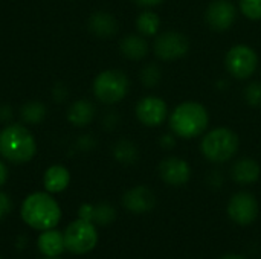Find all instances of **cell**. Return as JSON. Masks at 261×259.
<instances>
[{
    "mask_svg": "<svg viewBox=\"0 0 261 259\" xmlns=\"http://www.w3.org/2000/svg\"><path fill=\"white\" fill-rule=\"evenodd\" d=\"M168 130L173 131L179 140L200 139L210 128L211 114L205 104L185 99L174 105L168 114Z\"/></svg>",
    "mask_w": 261,
    "mask_h": 259,
    "instance_id": "obj_1",
    "label": "cell"
},
{
    "mask_svg": "<svg viewBox=\"0 0 261 259\" xmlns=\"http://www.w3.org/2000/svg\"><path fill=\"white\" fill-rule=\"evenodd\" d=\"M199 151L208 163L222 166L237 157L240 151V136L225 125L208 128L199 140Z\"/></svg>",
    "mask_w": 261,
    "mask_h": 259,
    "instance_id": "obj_2",
    "label": "cell"
},
{
    "mask_svg": "<svg viewBox=\"0 0 261 259\" xmlns=\"http://www.w3.org/2000/svg\"><path fill=\"white\" fill-rule=\"evenodd\" d=\"M21 218L32 229L49 231L60 223L61 209L47 192H35L23 202Z\"/></svg>",
    "mask_w": 261,
    "mask_h": 259,
    "instance_id": "obj_3",
    "label": "cell"
},
{
    "mask_svg": "<svg viewBox=\"0 0 261 259\" xmlns=\"http://www.w3.org/2000/svg\"><path fill=\"white\" fill-rule=\"evenodd\" d=\"M37 151L35 140L23 125H8L0 131V154L12 163L29 162Z\"/></svg>",
    "mask_w": 261,
    "mask_h": 259,
    "instance_id": "obj_4",
    "label": "cell"
},
{
    "mask_svg": "<svg viewBox=\"0 0 261 259\" xmlns=\"http://www.w3.org/2000/svg\"><path fill=\"white\" fill-rule=\"evenodd\" d=\"M223 66L231 78L237 81H249L260 70V55L254 46L237 43L226 50Z\"/></svg>",
    "mask_w": 261,
    "mask_h": 259,
    "instance_id": "obj_5",
    "label": "cell"
},
{
    "mask_svg": "<svg viewBox=\"0 0 261 259\" xmlns=\"http://www.w3.org/2000/svg\"><path fill=\"white\" fill-rule=\"evenodd\" d=\"M130 92V78L124 70L107 69L96 75L93 81V95L107 105H115L125 99Z\"/></svg>",
    "mask_w": 261,
    "mask_h": 259,
    "instance_id": "obj_6",
    "label": "cell"
},
{
    "mask_svg": "<svg viewBox=\"0 0 261 259\" xmlns=\"http://www.w3.org/2000/svg\"><path fill=\"white\" fill-rule=\"evenodd\" d=\"M151 50L158 61L174 63L185 58L190 53L191 40L182 31H176V29L161 31L153 38Z\"/></svg>",
    "mask_w": 261,
    "mask_h": 259,
    "instance_id": "obj_7",
    "label": "cell"
},
{
    "mask_svg": "<svg viewBox=\"0 0 261 259\" xmlns=\"http://www.w3.org/2000/svg\"><path fill=\"white\" fill-rule=\"evenodd\" d=\"M63 235L66 249L75 255L89 253L98 244V231L95 223L83 218H78L76 221L70 223Z\"/></svg>",
    "mask_w": 261,
    "mask_h": 259,
    "instance_id": "obj_8",
    "label": "cell"
},
{
    "mask_svg": "<svg viewBox=\"0 0 261 259\" xmlns=\"http://www.w3.org/2000/svg\"><path fill=\"white\" fill-rule=\"evenodd\" d=\"M239 15L240 11L234 0H210L203 12V20L208 29L228 32L236 26Z\"/></svg>",
    "mask_w": 261,
    "mask_h": 259,
    "instance_id": "obj_9",
    "label": "cell"
},
{
    "mask_svg": "<svg viewBox=\"0 0 261 259\" xmlns=\"http://www.w3.org/2000/svg\"><path fill=\"white\" fill-rule=\"evenodd\" d=\"M170 107L167 101L154 93L142 96L135 105V116L138 122L147 128H159L168 121Z\"/></svg>",
    "mask_w": 261,
    "mask_h": 259,
    "instance_id": "obj_10",
    "label": "cell"
},
{
    "mask_svg": "<svg viewBox=\"0 0 261 259\" xmlns=\"http://www.w3.org/2000/svg\"><path fill=\"white\" fill-rule=\"evenodd\" d=\"M226 214L234 224L242 227L251 226L260 214L258 200L249 191H239L231 195L226 205Z\"/></svg>",
    "mask_w": 261,
    "mask_h": 259,
    "instance_id": "obj_11",
    "label": "cell"
},
{
    "mask_svg": "<svg viewBox=\"0 0 261 259\" xmlns=\"http://www.w3.org/2000/svg\"><path fill=\"white\" fill-rule=\"evenodd\" d=\"M158 176L165 185L171 188H182L190 183L193 177V168L187 159L170 154L159 162Z\"/></svg>",
    "mask_w": 261,
    "mask_h": 259,
    "instance_id": "obj_12",
    "label": "cell"
},
{
    "mask_svg": "<svg viewBox=\"0 0 261 259\" xmlns=\"http://www.w3.org/2000/svg\"><path fill=\"white\" fill-rule=\"evenodd\" d=\"M158 197L154 191L145 185H136L124 192L122 195V206L136 215H144L151 212L156 208Z\"/></svg>",
    "mask_w": 261,
    "mask_h": 259,
    "instance_id": "obj_13",
    "label": "cell"
},
{
    "mask_svg": "<svg viewBox=\"0 0 261 259\" xmlns=\"http://www.w3.org/2000/svg\"><path fill=\"white\" fill-rule=\"evenodd\" d=\"M229 176L239 186H252L261 177V165L255 157H236L229 168Z\"/></svg>",
    "mask_w": 261,
    "mask_h": 259,
    "instance_id": "obj_14",
    "label": "cell"
},
{
    "mask_svg": "<svg viewBox=\"0 0 261 259\" xmlns=\"http://www.w3.org/2000/svg\"><path fill=\"white\" fill-rule=\"evenodd\" d=\"M119 52L124 58L130 61H142L150 55L151 46L147 37L135 32V34H127L121 38Z\"/></svg>",
    "mask_w": 261,
    "mask_h": 259,
    "instance_id": "obj_15",
    "label": "cell"
},
{
    "mask_svg": "<svg viewBox=\"0 0 261 259\" xmlns=\"http://www.w3.org/2000/svg\"><path fill=\"white\" fill-rule=\"evenodd\" d=\"M89 29L98 38L107 40L118 34L119 24L115 15L109 11H96L89 17Z\"/></svg>",
    "mask_w": 261,
    "mask_h": 259,
    "instance_id": "obj_16",
    "label": "cell"
},
{
    "mask_svg": "<svg viewBox=\"0 0 261 259\" xmlns=\"http://www.w3.org/2000/svg\"><path fill=\"white\" fill-rule=\"evenodd\" d=\"M112 156L118 163L124 166H132L138 163L141 153H139V147L132 139L121 137L112 145Z\"/></svg>",
    "mask_w": 261,
    "mask_h": 259,
    "instance_id": "obj_17",
    "label": "cell"
},
{
    "mask_svg": "<svg viewBox=\"0 0 261 259\" xmlns=\"http://www.w3.org/2000/svg\"><path fill=\"white\" fill-rule=\"evenodd\" d=\"M135 27L138 34L147 38H154L161 32L162 18L154 9H142L135 18Z\"/></svg>",
    "mask_w": 261,
    "mask_h": 259,
    "instance_id": "obj_18",
    "label": "cell"
},
{
    "mask_svg": "<svg viewBox=\"0 0 261 259\" xmlns=\"http://www.w3.org/2000/svg\"><path fill=\"white\" fill-rule=\"evenodd\" d=\"M95 114L96 108L89 99H78L70 105L67 111V119L75 127H86L95 119Z\"/></svg>",
    "mask_w": 261,
    "mask_h": 259,
    "instance_id": "obj_19",
    "label": "cell"
},
{
    "mask_svg": "<svg viewBox=\"0 0 261 259\" xmlns=\"http://www.w3.org/2000/svg\"><path fill=\"white\" fill-rule=\"evenodd\" d=\"M38 249L47 258H57L66 249L64 246V235L58 231L49 229L43 231L38 238Z\"/></svg>",
    "mask_w": 261,
    "mask_h": 259,
    "instance_id": "obj_20",
    "label": "cell"
},
{
    "mask_svg": "<svg viewBox=\"0 0 261 259\" xmlns=\"http://www.w3.org/2000/svg\"><path fill=\"white\" fill-rule=\"evenodd\" d=\"M70 183V174L64 166L54 165L44 174V188L47 192L57 194L64 191Z\"/></svg>",
    "mask_w": 261,
    "mask_h": 259,
    "instance_id": "obj_21",
    "label": "cell"
},
{
    "mask_svg": "<svg viewBox=\"0 0 261 259\" xmlns=\"http://www.w3.org/2000/svg\"><path fill=\"white\" fill-rule=\"evenodd\" d=\"M164 72L158 61H148L145 63L139 70V81L147 90H154L162 84Z\"/></svg>",
    "mask_w": 261,
    "mask_h": 259,
    "instance_id": "obj_22",
    "label": "cell"
},
{
    "mask_svg": "<svg viewBox=\"0 0 261 259\" xmlns=\"http://www.w3.org/2000/svg\"><path fill=\"white\" fill-rule=\"evenodd\" d=\"M21 118L28 124H40L46 118V107L38 101L28 102L21 108Z\"/></svg>",
    "mask_w": 261,
    "mask_h": 259,
    "instance_id": "obj_23",
    "label": "cell"
},
{
    "mask_svg": "<svg viewBox=\"0 0 261 259\" xmlns=\"http://www.w3.org/2000/svg\"><path fill=\"white\" fill-rule=\"evenodd\" d=\"M243 101L251 108H261V79L249 81L243 87Z\"/></svg>",
    "mask_w": 261,
    "mask_h": 259,
    "instance_id": "obj_24",
    "label": "cell"
},
{
    "mask_svg": "<svg viewBox=\"0 0 261 259\" xmlns=\"http://www.w3.org/2000/svg\"><path fill=\"white\" fill-rule=\"evenodd\" d=\"M240 15L249 21H261V0H237Z\"/></svg>",
    "mask_w": 261,
    "mask_h": 259,
    "instance_id": "obj_25",
    "label": "cell"
},
{
    "mask_svg": "<svg viewBox=\"0 0 261 259\" xmlns=\"http://www.w3.org/2000/svg\"><path fill=\"white\" fill-rule=\"evenodd\" d=\"M116 218V211L112 205L109 203H99L95 206L93 212V223L99 226H107Z\"/></svg>",
    "mask_w": 261,
    "mask_h": 259,
    "instance_id": "obj_26",
    "label": "cell"
},
{
    "mask_svg": "<svg viewBox=\"0 0 261 259\" xmlns=\"http://www.w3.org/2000/svg\"><path fill=\"white\" fill-rule=\"evenodd\" d=\"M205 182H206L208 188H211L213 191H219V189L223 188V185L226 182V177H225V174H223L222 169L213 168V169L208 171V174L205 177Z\"/></svg>",
    "mask_w": 261,
    "mask_h": 259,
    "instance_id": "obj_27",
    "label": "cell"
},
{
    "mask_svg": "<svg viewBox=\"0 0 261 259\" xmlns=\"http://www.w3.org/2000/svg\"><path fill=\"white\" fill-rule=\"evenodd\" d=\"M177 142H179L177 136L173 131H170V130L162 133L159 136V139H158V145H159V148L162 151H173L177 147Z\"/></svg>",
    "mask_w": 261,
    "mask_h": 259,
    "instance_id": "obj_28",
    "label": "cell"
},
{
    "mask_svg": "<svg viewBox=\"0 0 261 259\" xmlns=\"http://www.w3.org/2000/svg\"><path fill=\"white\" fill-rule=\"evenodd\" d=\"M121 119H119V114L113 110H110L109 113H106L104 119H102V125L106 130H115L118 125H119Z\"/></svg>",
    "mask_w": 261,
    "mask_h": 259,
    "instance_id": "obj_29",
    "label": "cell"
},
{
    "mask_svg": "<svg viewBox=\"0 0 261 259\" xmlns=\"http://www.w3.org/2000/svg\"><path fill=\"white\" fill-rule=\"evenodd\" d=\"M96 147V140L92 134H84L78 139V148L84 151H90Z\"/></svg>",
    "mask_w": 261,
    "mask_h": 259,
    "instance_id": "obj_30",
    "label": "cell"
},
{
    "mask_svg": "<svg viewBox=\"0 0 261 259\" xmlns=\"http://www.w3.org/2000/svg\"><path fill=\"white\" fill-rule=\"evenodd\" d=\"M93 212H95V206L93 205H83L80 208V211H78V215H80V218L93 223Z\"/></svg>",
    "mask_w": 261,
    "mask_h": 259,
    "instance_id": "obj_31",
    "label": "cell"
},
{
    "mask_svg": "<svg viewBox=\"0 0 261 259\" xmlns=\"http://www.w3.org/2000/svg\"><path fill=\"white\" fill-rule=\"evenodd\" d=\"M135 5H138L142 9H154L158 6H161L162 3H165L167 0H133Z\"/></svg>",
    "mask_w": 261,
    "mask_h": 259,
    "instance_id": "obj_32",
    "label": "cell"
},
{
    "mask_svg": "<svg viewBox=\"0 0 261 259\" xmlns=\"http://www.w3.org/2000/svg\"><path fill=\"white\" fill-rule=\"evenodd\" d=\"M66 95H67V90H66L63 85H57V87L54 89V98H55L57 101H64Z\"/></svg>",
    "mask_w": 261,
    "mask_h": 259,
    "instance_id": "obj_33",
    "label": "cell"
},
{
    "mask_svg": "<svg viewBox=\"0 0 261 259\" xmlns=\"http://www.w3.org/2000/svg\"><path fill=\"white\" fill-rule=\"evenodd\" d=\"M12 116V108L9 105H2L0 107V119L2 121H9Z\"/></svg>",
    "mask_w": 261,
    "mask_h": 259,
    "instance_id": "obj_34",
    "label": "cell"
},
{
    "mask_svg": "<svg viewBox=\"0 0 261 259\" xmlns=\"http://www.w3.org/2000/svg\"><path fill=\"white\" fill-rule=\"evenodd\" d=\"M0 206L3 208V211H5L6 214H8L9 209H11V200H9L8 195L3 194V192H0Z\"/></svg>",
    "mask_w": 261,
    "mask_h": 259,
    "instance_id": "obj_35",
    "label": "cell"
},
{
    "mask_svg": "<svg viewBox=\"0 0 261 259\" xmlns=\"http://www.w3.org/2000/svg\"><path fill=\"white\" fill-rule=\"evenodd\" d=\"M216 87H217V90H228L229 89V81L228 79H225V78H222V79H219L217 82H216Z\"/></svg>",
    "mask_w": 261,
    "mask_h": 259,
    "instance_id": "obj_36",
    "label": "cell"
},
{
    "mask_svg": "<svg viewBox=\"0 0 261 259\" xmlns=\"http://www.w3.org/2000/svg\"><path fill=\"white\" fill-rule=\"evenodd\" d=\"M6 179H8V169H6V166L0 162V186L6 182Z\"/></svg>",
    "mask_w": 261,
    "mask_h": 259,
    "instance_id": "obj_37",
    "label": "cell"
},
{
    "mask_svg": "<svg viewBox=\"0 0 261 259\" xmlns=\"http://www.w3.org/2000/svg\"><path fill=\"white\" fill-rule=\"evenodd\" d=\"M220 259H246V258H245V256H242V255H237V253H228V255L222 256Z\"/></svg>",
    "mask_w": 261,
    "mask_h": 259,
    "instance_id": "obj_38",
    "label": "cell"
},
{
    "mask_svg": "<svg viewBox=\"0 0 261 259\" xmlns=\"http://www.w3.org/2000/svg\"><path fill=\"white\" fill-rule=\"evenodd\" d=\"M3 215H6V212H5V211H3V208L0 206V220L3 218Z\"/></svg>",
    "mask_w": 261,
    "mask_h": 259,
    "instance_id": "obj_39",
    "label": "cell"
},
{
    "mask_svg": "<svg viewBox=\"0 0 261 259\" xmlns=\"http://www.w3.org/2000/svg\"><path fill=\"white\" fill-rule=\"evenodd\" d=\"M47 259H57V258H47Z\"/></svg>",
    "mask_w": 261,
    "mask_h": 259,
    "instance_id": "obj_40",
    "label": "cell"
},
{
    "mask_svg": "<svg viewBox=\"0 0 261 259\" xmlns=\"http://www.w3.org/2000/svg\"><path fill=\"white\" fill-rule=\"evenodd\" d=\"M0 259H2V258H0Z\"/></svg>",
    "mask_w": 261,
    "mask_h": 259,
    "instance_id": "obj_41",
    "label": "cell"
}]
</instances>
